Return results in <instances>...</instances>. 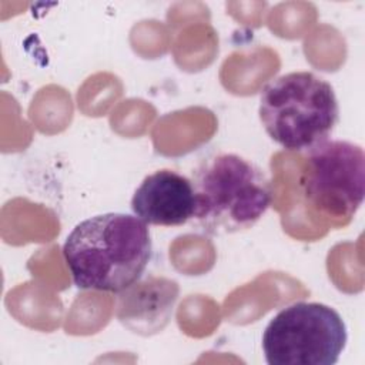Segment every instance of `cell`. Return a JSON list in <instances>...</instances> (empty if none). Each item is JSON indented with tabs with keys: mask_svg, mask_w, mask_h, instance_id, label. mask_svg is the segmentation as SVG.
<instances>
[{
	"mask_svg": "<svg viewBox=\"0 0 365 365\" xmlns=\"http://www.w3.org/2000/svg\"><path fill=\"white\" fill-rule=\"evenodd\" d=\"M365 154L361 145L325 140L308 148L301 187L305 202L335 227L348 225L364 201Z\"/></svg>",
	"mask_w": 365,
	"mask_h": 365,
	"instance_id": "5b68a950",
	"label": "cell"
},
{
	"mask_svg": "<svg viewBox=\"0 0 365 365\" xmlns=\"http://www.w3.org/2000/svg\"><path fill=\"white\" fill-rule=\"evenodd\" d=\"M151 252L147 224L123 212H104L80 221L63 245V257L77 288L113 294L141 279Z\"/></svg>",
	"mask_w": 365,
	"mask_h": 365,
	"instance_id": "6da1fadb",
	"label": "cell"
},
{
	"mask_svg": "<svg viewBox=\"0 0 365 365\" xmlns=\"http://www.w3.org/2000/svg\"><path fill=\"white\" fill-rule=\"evenodd\" d=\"M261 124L285 150H308L328 140L339 120L331 83L312 71H291L271 80L261 91Z\"/></svg>",
	"mask_w": 365,
	"mask_h": 365,
	"instance_id": "3957f363",
	"label": "cell"
},
{
	"mask_svg": "<svg viewBox=\"0 0 365 365\" xmlns=\"http://www.w3.org/2000/svg\"><path fill=\"white\" fill-rule=\"evenodd\" d=\"M192 187V218L212 235L254 227L272 201L271 184L264 170L234 153L204 160L194 173Z\"/></svg>",
	"mask_w": 365,
	"mask_h": 365,
	"instance_id": "7a4b0ae2",
	"label": "cell"
},
{
	"mask_svg": "<svg viewBox=\"0 0 365 365\" xmlns=\"http://www.w3.org/2000/svg\"><path fill=\"white\" fill-rule=\"evenodd\" d=\"M178 284L164 277H150L118 294L117 318L131 332L148 336L170 322L178 298Z\"/></svg>",
	"mask_w": 365,
	"mask_h": 365,
	"instance_id": "52a82bcc",
	"label": "cell"
},
{
	"mask_svg": "<svg viewBox=\"0 0 365 365\" xmlns=\"http://www.w3.org/2000/svg\"><path fill=\"white\" fill-rule=\"evenodd\" d=\"M194 208L192 181L168 168L148 174L131 198L134 215L150 225H182L194 217Z\"/></svg>",
	"mask_w": 365,
	"mask_h": 365,
	"instance_id": "8992f818",
	"label": "cell"
},
{
	"mask_svg": "<svg viewBox=\"0 0 365 365\" xmlns=\"http://www.w3.org/2000/svg\"><path fill=\"white\" fill-rule=\"evenodd\" d=\"M346 341V325L332 307L295 302L268 322L262 351L269 365H334Z\"/></svg>",
	"mask_w": 365,
	"mask_h": 365,
	"instance_id": "277c9868",
	"label": "cell"
}]
</instances>
